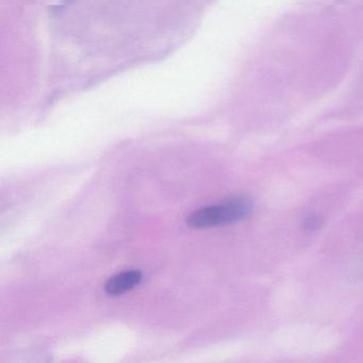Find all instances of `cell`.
I'll return each mask as SVG.
<instances>
[{
  "label": "cell",
  "mask_w": 363,
  "mask_h": 363,
  "mask_svg": "<svg viewBox=\"0 0 363 363\" xmlns=\"http://www.w3.org/2000/svg\"><path fill=\"white\" fill-rule=\"evenodd\" d=\"M250 201L244 197L230 199L222 205L209 206L195 210L186 218L192 228H210L239 222L250 214Z\"/></svg>",
  "instance_id": "obj_1"
},
{
  "label": "cell",
  "mask_w": 363,
  "mask_h": 363,
  "mask_svg": "<svg viewBox=\"0 0 363 363\" xmlns=\"http://www.w3.org/2000/svg\"><path fill=\"white\" fill-rule=\"evenodd\" d=\"M142 275L140 271H126L116 274L107 280L105 291L109 295H120L137 286L141 282Z\"/></svg>",
  "instance_id": "obj_2"
},
{
  "label": "cell",
  "mask_w": 363,
  "mask_h": 363,
  "mask_svg": "<svg viewBox=\"0 0 363 363\" xmlns=\"http://www.w3.org/2000/svg\"><path fill=\"white\" fill-rule=\"evenodd\" d=\"M320 224H322V222H320V218H318V216H314V214H312V216H308V218H306L305 224H303V226H305V228L307 229V230L313 231L320 228Z\"/></svg>",
  "instance_id": "obj_3"
},
{
  "label": "cell",
  "mask_w": 363,
  "mask_h": 363,
  "mask_svg": "<svg viewBox=\"0 0 363 363\" xmlns=\"http://www.w3.org/2000/svg\"><path fill=\"white\" fill-rule=\"evenodd\" d=\"M71 1H73V0H65V3L67 4L71 3Z\"/></svg>",
  "instance_id": "obj_4"
}]
</instances>
